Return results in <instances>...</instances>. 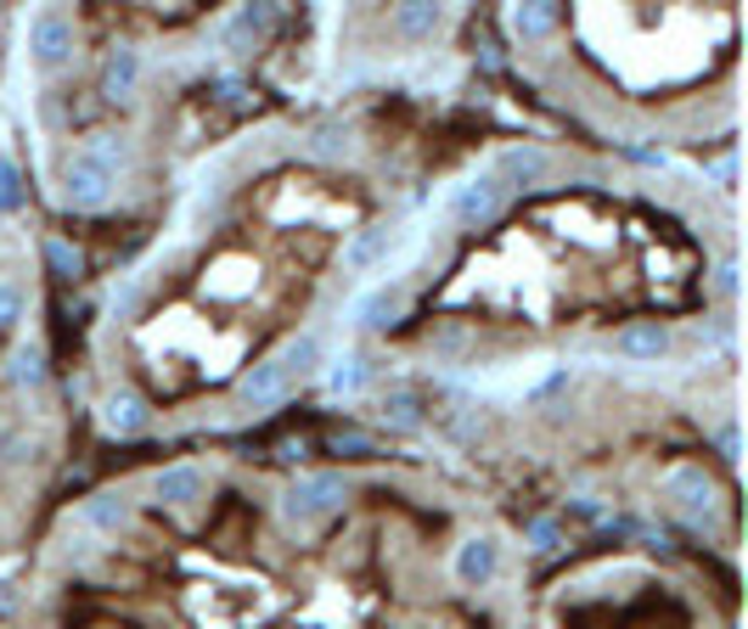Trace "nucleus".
Masks as SVG:
<instances>
[{
    "label": "nucleus",
    "mask_w": 748,
    "mask_h": 629,
    "mask_svg": "<svg viewBox=\"0 0 748 629\" xmlns=\"http://www.w3.org/2000/svg\"><path fill=\"white\" fill-rule=\"evenodd\" d=\"M102 422L119 433V439H135V433L153 422V411H147V400L135 394V389H113V394L102 400Z\"/></svg>",
    "instance_id": "2eb2a0df"
},
{
    "label": "nucleus",
    "mask_w": 748,
    "mask_h": 629,
    "mask_svg": "<svg viewBox=\"0 0 748 629\" xmlns=\"http://www.w3.org/2000/svg\"><path fill=\"white\" fill-rule=\"evenodd\" d=\"M270 23H276V7H237V12H231L225 18V45H231V52H243V45H254V40H265L270 34Z\"/></svg>",
    "instance_id": "dca6fc26"
},
{
    "label": "nucleus",
    "mask_w": 748,
    "mask_h": 629,
    "mask_svg": "<svg viewBox=\"0 0 748 629\" xmlns=\"http://www.w3.org/2000/svg\"><path fill=\"white\" fill-rule=\"evenodd\" d=\"M304 153H310V158H321V164L344 158V153H349V130H344V124H315V130H310V141H304Z\"/></svg>",
    "instance_id": "4be33fe9"
},
{
    "label": "nucleus",
    "mask_w": 748,
    "mask_h": 629,
    "mask_svg": "<svg viewBox=\"0 0 748 629\" xmlns=\"http://www.w3.org/2000/svg\"><path fill=\"white\" fill-rule=\"evenodd\" d=\"M665 501H676V512L686 517V523H710V512H715V483H710V472L704 467H676L670 478H665Z\"/></svg>",
    "instance_id": "0eeeda50"
},
{
    "label": "nucleus",
    "mask_w": 748,
    "mask_h": 629,
    "mask_svg": "<svg viewBox=\"0 0 748 629\" xmlns=\"http://www.w3.org/2000/svg\"><path fill=\"white\" fill-rule=\"evenodd\" d=\"M142 90V52L135 45H113L108 63H102V102H130V96Z\"/></svg>",
    "instance_id": "9b49d317"
},
{
    "label": "nucleus",
    "mask_w": 748,
    "mask_h": 629,
    "mask_svg": "<svg viewBox=\"0 0 748 629\" xmlns=\"http://www.w3.org/2000/svg\"><path fill=\"white\" fill-rule=\"evenodd\" d=\"M344 501V472H304L288 483V495H282V517L293 528H315L321 517H333Z\"/></svg>",
    "instance_id": "f03ea898"
},
{
    "label": "nucleus",
    "mask_w": 748,
    "mask_h": 629,
    "mask_svg": "<svg viewBox=\"0 0 748 629\" xmlns=\"http://www.w3.org/2000/svg\"><path fill=\"white\" fill-rule=\"evenodd\" d=\"M288 394H293V377H288V366L276 360V355L254 360V366L243 371V382H237V400H243L248 411H265V405H282Z\"/></svg>",
    "instance_id": "6e6552de"
},
{
    "label": "nucleus",
    "mask_w": 748,
    "mask_h": 629,
    "mask_svg": "<svg viewBox=\"0 0 748 629\" xmlns=\"http://www.w3.org/2000/svg\"><path fill=\"white\" fill-rule=\"evenodd\" d=\"M405 315V287L394 281V287H371V293L355 304V326L360 332H383V326H394Z\"/></svg>",
    "instance_id": "4468645a"
},
{
    "label": "nucleus",
    "mask_w": 748,
    "mask_h": 629,
    "mask_svg": "<svg viewBox=\"0 0 748 629\" xmlns=\"http://www.w3.org/2000/svg\"><path fill=\"white\" fill-rule=\"evenodd\" d=\"M450 573L461 591H490L495 573H501V540L495 535H467L450 557Z\"/></svg>",
    "instance_id": "423d86ee"
},
{
    "label": "nucleus",
    "mask_w": 748,
    "mask_h": 629,
    "mask_svg": "<svg viewBox=\"0 0 748 629\" xmlns=\"http://www.w3.org/2000/svg\"><path fill=\"white\" fill-rule=\"evenodd\" d=\"M445 23H450V12H445V7H428V0H411V7H394V12H389V34H394L400 45H434V40L445 34Z\"/></svg>",
    "instance_id": "9d476101"
},
{
    "label": "nucleus",
    "mask_w": 748,
    "mask_h": 629,
    "mask_svg": "<svg viewBox=\"0 0 748 629\" xmlns=\"http://www.w3.org/2000/svg\"><path fill=\"white\" fill-rule=\"evenodd\" d=\"M389 248H394V231H389V225H366V231H355V236H349V248H344V270H349V276L378 270V265L389 259Z\"/></svg>",
    "instance_id": "ddd939ff"
},
{
    "label": "nucleus",
    "mask_w": 748,
    "mask_h": 629,
    "mask_svg": "<svg viewBox=\"0 0 748 629\" xmlns=\"http://www.w3.org/2000/svg\"><path fill=\"white\" fill-rule=\"evenodd\" d=\"M34 439H23V433L12 427V433H0V467H29L34 461Z\"/></svg>",
    "instance_id": "a878e982"
},
{
    "label": "nucleus",
    "mask_w": 748,
    "mask_h": 629,
    "mask_svg": "<svg viewBox=\"0 0 748 629\" xmlns=\"http://www.w3.org/2000/svg\"><path fill=\"white\" fill-rule=\"evenodd\" d=\"M18 203V175H12V164L0 158V209H12Z\"/></svg>",
    "instance_id": "cd10ccee"
},
{
    "label": "nucleus",
    "mask_w": 748,
    "mask_h": 629,
    "mask_svg": "<svg viewBox=\"0 0 748 629\" xmlns=\"http://www.w3.org/2000/svg\"><path fill=\"white\" fill-rule=\"evenodd\" d=\"M7 382H12V389H40V382H45V349H40V344L12 349V360H7Z\"/></svg>",
    "instance_id": "412c9836"
},
{
    "label": "nucleus",
    "mask_w": 748,
    "mask_h": 629,
    "mask_svg": "<svg viewBox=\"0 0 748 629\" xmlns=\"http://www.w3.org/2000/svg\"><path fill=\"white\" fill-rule=\"evenodd\" d=\"M23 310H29V299H23V287H18V281H7V276H0V332H12V326L23 321Z\"/></svg>",
    "instance_id": "393cba45"
},
{
    "label": "nucleus",
    "mask_w": 748,
    "mask_h": 629,
    "mask_svg": "<svg viewBox=\"0 0 748 629\" xmlns=\"http://www.w3.org/2000/svg\"><path fill=\"white\" fill-rule=\"evenodd\" d=\"M203 495H209V472L198 461H175V467L153 472V501L164 512H192V506H203Z\"/></svg>",
    "instance_id": "39448f33"
},
{
    "label": "nucleus",
    "mask_w": 748,
    "mask_h": 629,
    "mask_svg": "<svg viewBox=\"0 0 748 629\" xmlns=\"http://www.w3.org/2000/svg\"><path fill=\"white\" fill-rule=\"evenodd\" d=\"M501 209H506V191L495 186V175H490V169H484V175H473V180H461V186L450 191V220H456L461 231L490 225Z\"/></svg>",
    "instance_id": "20e7f679"
},
{
    "label": "nucleus",
    "mask_w": 748,
    "mask_h": 629,
    "mask_svg": "<svg viewBox=\"0 0 748 629\" xmlns=\"http://www.w3.org/2000/svg\"><path fill=\"white\" fill-rule=\"evenodd\" d=\"M490 175H495L501 191H529V186H540V180L551 175V158L524 141V147H501L495 164H490Z\"/></svg>",
    "instance_id": "1a4fd4ad"
},
{
    "label": "nucleus",
    "mask_w": 748,
    "mask_h": 629,
    "mask_svg": "<svg viewBox=\"0 0 748 629\" xmlns=\"http://www.w3.org/2000/svg\"><path fill=\"white\" fill-rule=\"evenodd\" d=\"M79 517H85V528H97V535H119V528L130 523V501L124 495H90L85 506H79Z\"/></svg>",
    "instance_id": "f3484780"
},
{
    "label": "nucleus",
    "mask_w": 748,
    "mask_h": 629,
    "mask_svg": "<svg viewBox=\"0 0 748 629\" xmlns=\"http://www.w3.org/2000/svg\"><path fill=\"white\" fill-rule=\"evenodd\" d=\"M737 450H743V439H737V422L726 416V422H721V456H726V461H737Z\"/></svg>",
    "instance_id": "c85d7f7f"
},
{
    "label": "nucleus",
    "mask_w": 748,
    "mask_h": 629,
    "mask_svg": "<svg viewBox=\"0 0 748 629\" xmlns=\"http://www.w3.org/2000/svg\"><path fill=\"white\" fill-rule=\"evenodd\" d=\"M326 382H333V394H360V389H366V360H360V355L338 360Z\"/></svg>",
    "instance_id": "b1692460"
},
{
    "label": "nucleus",
    "mask_w": 748,
    "mask_h": 629,
    "mask_svg": "<svg viewBox=\"0 0 748 629\" xmlns=\"http://www.w3.org/2000/svg\"><path fill=\"white\" fill-rule=\"evenodd\" d=\"M45 265H52V276L57 281H79L85 276V259H79V248H68V242H45Z\"/></svg>",
    "instance_id": "5701e85b"
},
{
    "label": "nucleus",
    "mask_w": 748,
    "mask_h": 629,
    "mask_svg": "<svg viewBox=\"0 0 748 629\" xmlns=\"http://www.w3.org/2000/svg\"><path fill=\"white\" fill-rule=\"evenodd\" d=\"M383 427L416 433V427H423V394H416V389H389L383 394Z\"/></svg>",
    "instance_id": "a211bd4d"
},
{
    "label": "nucleus",
    "mask_w": 748,
    "mask_h": 629,
    "mask_svg": "<svg viewBox=\"0 0 748 629\" xmlns=\"http://www.w3.org/2000/svg\"><path fill=\"white\" fill-rule=\"evenodd\" d=\"M665 349H670L665 321H630V326L614 332V355H625V360H659Z\"/></svg>",
    "instance_id": "f8f14e48"
},
{
    "label": "nucleus",
    "mask_w": 748,
    "mask_h": 629,
    "mask_svg": "<svg viewBox=\"0 0 748 629\" xmlns=\"http://www.w3.org/2000/svg\"><path fill=\"white\" fill-rule=\"evenodd\" d=\"M506 23H512V34H518V40H546L557 23H563V7H512Z\"/></svg>",
    "instance_id": "aec40b11"
},
{
    "label": "nucleus",
    "mask_w": 748,
    "mask_h": 629,
    "mask_svg": "<svg viewBox=\"0 0 748 629\" xmlns=\"http://www.w3.org/2000/svg\"><path fill=\"white\" fill-rule=\"evenodd\" d=\"M715 293H721V299H737V259H726V265L715 270Z\"/></svg>",
    "instance_id": "bb28decb"
},
{
    "label": "nucleus",
    "mask_w": 748,
    "mask_h": 629,
    "mask_svg": "<svg viewBox=\"0 0 748 629\" xmlns=\"http://www.w3.org/2000/svg\"><path fill=\"white\" fill-rule=\"evenodd\" d=\"M321 355H326V349H321V337H315V332H299V337H288V344L276 349V360L288 366V377H293V382H299V377H310V371L321 366Z\"/></svg>",
    "instance_id": "6ab92c4d"
},
{
    "label": "nucleus",
    "mask_w": 748,
    "mask_h": 629,
    "mask_svg": "<svg viewBox=\"0 0 748 629\" xmlns=\"http://www.w3.org/2000/svg\"><path fill=\"white\" fill-rule=\"evenodd\" d=\"M74 45H79V29H74V18H68V12L45 7V12H34V18H29V57H34L45 74L63 68V63L74 57Z\"/></svg>",
    "instance_id": "7ed1b4c3"
},
{
    "label": "nucleus",
    "mask_w": 748,
    "mask_h": 629,
    "mask_svg": "<svg viewBox=\"0 0 748 629\" xmlns=\"http://www.w3.org/2000/svg\"><path fill=\"white\" fill-rule=\"evenodd\" d=\"M119 164H124V147L113 135H97L63 164V203L79 209V214H97L108 209L113 186H119Z\"/></svg>",
    "instance_id": "f257e3e1"
}]
</instances>
